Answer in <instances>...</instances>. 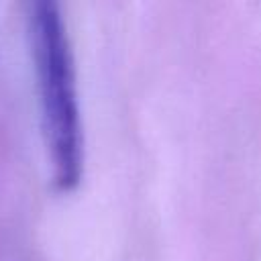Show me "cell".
Segmentation results:
<instances>
[{"label":"cell","instance_id":"6da1fadb","mask_svg":"<svg viewBox=\"0 0 261 261\" xmlns=\"http://www.w3.org/2000/svg\"><path fill=\"white\" fill-rule=\"evenodd\" d=\"M27 35L37 80L41 133L57 192H73L84 175V124L77 96L73 49L61 6L31 2Z\"/></svg>","mask_w":261,"mask_h":261}]
</instances>
